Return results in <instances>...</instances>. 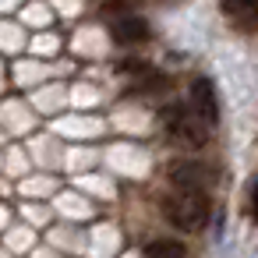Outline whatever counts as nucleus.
<instances>
[{
    "label": "nucleus",
    "mask_w": 258,
    "mask_h": 258,
    "mask_svg": "<svg viewBox=\"0 0 258 258\" xmlns=\"http://www.w3.org/2000/svg\"><path fill=\"white\" fill-rule=\"evenodd\" d=\"M251 216L258 219V180L251 184Z\"/></svg>",
    "instance_id": "9"
},
{
    "label": "nucleus",
    "mask_w": 258,
    "mask_h": 258,
    "mask_svg": "<svg viewBox=\"0 0 258 258\" xmlns=\"http://www.w3.org/2000/svg\"><path fill=\"white\" fill-rule=\"evenodd\" d=\"M163 212H166V219H170L177 230L191 233V230H202V226H205V219H209V212H212V202H209L205 191H173V195L163 202Z\"/></svg>",
    "instance_id": "1"
},
{
    "label": "nucleus",
    "mask_w": 258,
    "mask_h": 258,
    "mask_svg": "<svg viewBox=\"0 0 258 258\" xmlns=\"http://www.w3.org/2000/svg\"><path fill=\"white\" fill-rule=\"evenodd\" d=\"M170 180L180 187V191H205V184L212 180V173L202 166V163H177L170 170Z\"/></svg>",
    "instance_id": "5"
},
{
    "label": "nucleus",
    "mask_w": 258,
    "mask_h": 258,
    "mask_svg": "<svg viewBox=\"0 0 258 258\" xmlns=\"http://www.w3.org/2000/svg\"><path fill=\"white\" fill-rule=\"evenodd\" d=\"M191 110L205 124H216L219 120V99H216V85L209 78H195L191 82Z\"/></svg>",
    "instance_id": "3"
},
{
    "label": "nucleus",
    "mask_w": 258,
    "mask_h": 258,
    "mask_svg": "<svg viewBox=\"0 0 258 258\" xmlns=\"http://www.w3.org/2000/svg\"><path fill=\"white\" fill-rule=\"evenodd\" d=\"M163 124H166V131H170L180 145H187V149H202V145L209 142V124H205L195 110H187V106H166V110H163Z\"/></svg>",
    "instance_id": "2"
},
{
    "label": "nucleus",
    "mask_w": 258,
    "mask_h": 258,
    "mask_svg": "<svg viewBox=\"0 0 258 258\" xmlns=\"http://www.w3.org/2000/svg\"><path fill=\"white\" fill-rule=\"evenodd\" d=\"M124 8H131V0H99V11H124Z\"/></svg>",
    "instance_id": "8"
},
{
    "label": "nucleus",
    "mask_w": 258,
    "mask_h": 258,
    "mask_svg": "<svg viewBox=\"0 0 258 258\" xmlns=\"http://www.w3.org/2000/svg\"><path fill=\"white\" fill-rule=\"evenodd\" d=\"M110 32H113V39H117L120 46H138V43L149 39V22L138 18V15H120V18L110 25Z\"/></svg>",
    "instance_id": "4"
},
{
    "label": "nucleus",
    "mask_w": 258,
    "mask_h": 258,
    "mask_svg": "<svg viewBox=\"0 0 258 258\" xmlns=\"http://www.w3.org/2000/svg\"><path fill=\"white\" fill-rule=\"evenodd\" d=\"M254 8H258V0H223L226 15H251Z\"/></svg>",
    "instance_id": "7"
},
{
    "label": "nucleus",
    "mask_w": 258,
    "mask_h": 258,
    "mask_svg": "<svg viewBox=\"0 0 258 258\" xmlns=\"http://www.w3.org/2000/svg\"><path fill=\"white\" fill-rule=\"evenodd\" d=\"M142 258H184V244L180 240H152Z\"/></svg>",
    "instance_id": "6"
}]
</instances>
